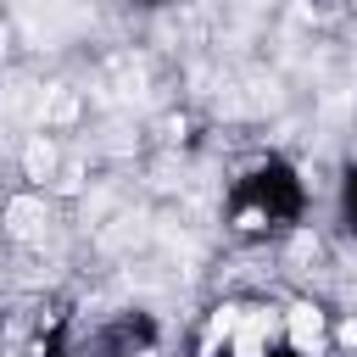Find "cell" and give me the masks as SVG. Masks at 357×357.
<instances>
[{"label": "cell", "instance_id": "1", "mask_svg": "<svg viewBox=\"0 0 357 357\" xmlns=\"http://www.w3.org/2000/svg\"><path fill=\"white\" fill-rule=\"evenodd\" d=\"M39 223H45V201L22 195V201H11V206H6V229H11L17 240H33V234H39Z\"/></svg>", "mask_w": 357, "mask_h": 357}, {"label": "cell", "instance_id": "2", "mask_svg": "<svg viewBox=\"0 0 357 357\" xmlns=\"http://www.w3.org/2000/svg\"><path fill=\"white\" fill-rule=\"evenodd\" d=\"M268 346V312H251L234 324V357H262Z\"/></svg>", "mask_w": 357, "mask_h": 357}, {"label": "cell", "instance_id": "3", "mask_svg": "<svg viewBox=\"0 0 357 357\" xmlns=\"http://www.w3.org/2000/svg\"><path fill=\"white\" fill-rule=\"evenodd\" d=\"M318 335H324V318H318L312 307H290V340H296L301 351H312Z\"/></svg>", "mask_w": 357, "mask_h": 357}, {"label": "cell", "instance_id": "4", "mask_svg": "<svg viewBox=\"0 0 357 357\" xmlns=\"http://www.w3.org/2000/svg\"><path fill=\"white\" fill-rule=\"evenodd\" d=\"M22 162H28V173H33V178H45V173H50V167H56V151H50V145H45V139H33V145H28V156H22Z\"/></svg>", "mask_w": 357, "mask_h": 357}]
</instances>
